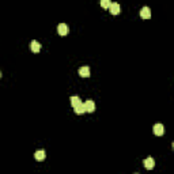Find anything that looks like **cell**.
<instances>
[{
  "instance_id": "6da1fadb",
  "label": "cell",
  "mask_w": 174,
  "mask_h": 174,
  "mask_svg": "<svg viewBox=\"0 0 174 174\" xmlns=\"http://www.w3.org/2000/svg\"><path fill=\"white\" fill-rule=\"evenodd\" d=\"M83 105H84V110H86L87 113H92V111L95 110V102L94 101H86Z\"/></svg>"
},
{
  "instance_id": "7a4b0ae2",
  "label": "cell",
  "mask_w": 174,
  "mask_h": 174,
  "mask_svg": "<svg viewBox=\"0 0 174 174\" xmlns=\"http://www.w3.org/2000/svg\"><path fill=\"white\" fill-rule=\"evenodd\" d=\"M143 163H144V167H146L147 170H151V169H154V166H155V160H154V158H152V156L146 158Z\"/></svg>"
},
{
  "instance_id": "3957f363",
  "label": "cell",
  "mask_w": 174,
  "mask_h": 174,
  "mask_svg": "<svg viewBox=\"0 0 174 174\" xmlns=\"http://www.w3.org/2000/svg\"><path fill=\"white\" fill-rule=\"evenodd\" d=\"M57 31H59L60 35H67L68 33H69V27H68V24H65V23H60L59 27H57Z\"/></svg>"
},
{
  "instance_id": "277c9868",
  "label": "cell",
  "mask_w": 174,
  "mask_h": 174,
  "mask_svg": "<svg viewBox=\"0 0 174 174\" xmlns=\"http://www.w3.org/2000/svg\"><path fill=\"white\" fill-rule=\"evenodd\" d=\"M109 11H110L113 15H118L121 12V7H120L118 3H111L110 7H109Z\"/></svg>"
},
{
  "instance_id": "5b68a950",
  "label": "cell",
  "mask_w": 174,
  "mask_h": 174,
  "mask_svg": "<svg viewBox=\"0 0 174 174\" xmlns=\"http://www.w3.org/2000/svg\"><path fill=\"white\" fill-rule=\"evenodd\" d=\"M154 133L156 136H162L163 133H165V127H163V124H155L154 125Z\"/></svg>"
},
{
  "instance_id": "8992f818",
  "label": "cell",
  "mask_w": 174,
  "mask_h": 174,
  "mask_svg": "<svg viewBox=\"0 0 174 174\" xmlns=\"http://www.w3.org/2000/svg\"><path fill=\"white\" fill-rule=\"evenodd\" d=\"M30 49H31V52H34V53H38V52L41 50V44L38 42V41L33 40L31 42H30Z\"/></svg>"
},
{
  "instance_id": "52a82bcc",
  "label": "cell",
  "mask_w": 174,
  "mask_h": 174,
  "mask_svg": "<svg viewBox=\"0 0 174 174\" xmlns=\"http://www.w3.org/2000/svg\"><path fill=\"white\" fill-rule=\"evenodd\" d=\"M79 75H80L82 78H89L90 76V67H87V65L80 67L79 68Z\"/></svg>"
},
{
  "instance_id": "ba28073f",
  "label": "cell",
  "mask_w": 174,
  "mask_h": 174,
  "mask_svg": "<svg viewBox=\"0 0 174 174\" xmlns=\"http://www.w3.org/2000/svg\"><path fill=\"white\" fill-rule=\"evenodd\" d=\"M140 16L143 19H150L151 18V10H150L148 7H143L140 11Z\"/></svg>"
},
{
  "instance_id": "9c48e42d",
  "label": "cell",
  "mask_w": 174,
  "mask_h": 174,
  "mask_svg": "<svg viewBox=\"0 0 174 174\" xmlns=\"http://www.w3.org/2000/svg\"><path fill=\"white\" fill-rule=\"evenodd\" d=\"M34 158H35L37 160H44V159L46 158V152H45V150H38V151H35Z\"/></svg>"
},
{
  "instance_id": "30bf717a",
  "label": "cell",
  "mask_w": 174,
  "mask_h": 174,
  "mask_svg": "<svg viewBox=\"0 0 174 174\" xmlns=\"http://www.w3.org/2000/svg\"><path fill=\"white\" fill-rule=\"evenodd\" d=\"M82 103V101H80V98L78 97V95H73V97H71V105H72V108L75 109L76 106H79Z\"/></svg>"
},
{
  "instance_id": "8fae6325",
  "label": "cell",
  "mask_w": 174,
  "mask_h": 174,
  "mask_svg": "<svg viewBox=\"0 0 174 174\" xmlns=\"http://www.w3.org/2000/svg\"><path fill=\"white\" fill-rule=\"evenodd\" d=\"M73 110H75V113H76V114H83V113H86V110H84V105H83V103H80V105H79V106H76V108L73 109Z\"/></svg>"
},
{
  "instance_id": "7c38bea8",
  "label": "cell",
  "mask_w": 174,
  "mask_h": 174,
  "mask_svg": "<svg viewBox=\"0 0 174 174\" xmlns=\"http://www.w3.org/2000/svg\"><path fill=\"white\" fill-rule=\"evenodd\" d=\"M110 4H111V2H109V0H102V2H101V5H102L103 8H109Z\"/></svg>"
},
{
  "instance_id": "4fadbf2b",
  "label": "cell",
  "mask_w": 174,
  "mask_h": 174,
  "mask_svg": "<svg viewBox=\"0 0 174 174\" xmlns=\"http://www.w3.org/2000/svg\"><path fill=\"white\" fill-rule=\"evenodd\" d=\"M0 78H2V71H0Z\"/></svg>"
},
{
  "instance_id": "5bb4252c",
  "label": "cell",
  "mask_w": 174,
  "mask_h": 174,
  "mask_svg": "<svg viewBox=\"0 0 174 174\" xmlns=\"http://www.w3.org/2000/svg\"><path fill=\"white\" fill-rule=\"evenodd\" d=\"M136 174H137V173H136Z\"/></svg>"
}]
</instances>
